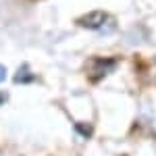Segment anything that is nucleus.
<instances>
[{
	"instance_id": "1",
	"label": "nucleus",
	"mask_w": 156,
	"mask_h": 156,
	"mask_svg": "<svg viewBox=\"0 0 156 156\" xmlns=\"http://www.w3.org/2000/svg\"><path fill=\"white\" fill-rule=\"evenodd\" d=\"M106 12H87L85 17H81V19H77V25H81V27H85V29H100L102 25L106 23Z\"/></svg>"
},
{
	"instance_id": "5",
	"label": "nucleus",
	"mask_w": 156,
	"mask_h": 156,
	"mask_svg": "<svg viewBox=\"0 0 156 156\" xmlns=\"http://www.w3.org/2000/svg\"><path fill=\"white\" fill-rule=\"evenodd\" d=\"M6 102V94H0V104H4Z\"/></svg>"
},
{
	"instance_id": "3",
	"label": "nucleus",
	"mask_w": 156,
	"mask_h": 156,
	"mask_svg": "<svg viewBox=\"0 0 156 156\" xmlns=\"http://www.w3.org/2000/svg\"><path fill=\"white\" fill-rule=\"evenodd\" d=\"M77 131H81L85 137H90V135H92V129H90V125H77Z\"/></svg>"
},
{
	"instance_id": "4",
	"label": "nucleus",
	"mask_w": 156,
	"mask_h": 156,
	"mask_svg": "<svg viewBox=\"0 0 156 156\" xmlns=\"http://www.w3.org/2000/svg\"><path fill=\"white\" fill-rule=\"evenodd\" d=\"M4 79H6V69H4V67L0 65V83H2Z\"/></svg>"
},
{
	"instance_id": "2",
	"label": "nucleus",
	"mask_w": 156,
	"mask_h": 156,
	"mask_svg": "<svg viewBox=\"0 0 156 156\" xmlns=\"http://www.w3.org/2000/svg\"><path fill=\"white\" fill-rule=\"evenodd\" d=\"M25 71H27V65H23V67H21V71L17 73V77H15V81H17V83H27V81H31V79H34V75H31V73H29V75H25Z\"/></svg>"
}]
</instances>
